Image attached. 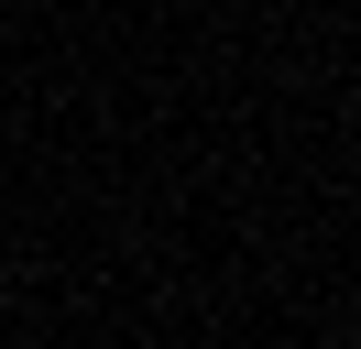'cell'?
<instances>
[]
</instances>
